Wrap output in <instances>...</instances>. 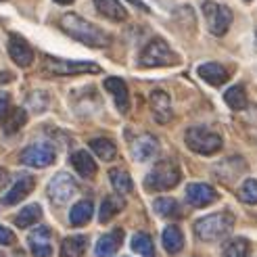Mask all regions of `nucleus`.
Masks as SVG:
<instances>
[{
    "mask_svg": "<svg viewBox=\"0 0 257 257\" xmlns=\"http://www.w3.org/2000/svg\"><path fill=\"white\" fill-rule=\"evenodd\" d=\"M123 209V199L119 197H107L100 203V211H98V220L102 224H107L109 220H113V215H117Z\"/></svg>",
    "mask_w": 257,
    "mask_h": 257,
    "instance_id": "cd10ccee",
    "label": "nucleus"
},
{
    "mask_svg": "<svg viewBox=\"0 0 257 257\" xmlns=\"http://www.w3.org/2000/svg\"><path fill=\"white\" fill-rule=\"evenodd\" d=\"M130 3H132L134 7H138L140 11H147V13H149V7H147L145 3H140V0H130Z\"/></svg>",
    "mask_w": 257,
    "mask_h": 257,
    "instance_id": "4c0bfd02",
    "label": "nucleus"
},
{
    "mask_svg": "<svg viewBox=\"0 0 257 257\" xmlns=\"http://www.w3.org/2000/svg\"><path fill=\"white\" fill-rule=\"evenodd\" d=\"M224 100H226V105L232 109V111H242L247 107V92H245V86H232V88H228L226 90V94H224Z\"/></svg>",
    "mask_w": 257,
    "mask_h": 257,
    "instance_id": "393cba45",
    "label": "nucleus"
},
{
    "mask_svg": "<svg viewBox=\"0 0 257 257\" xmlns=\"http://www.w3.org/2000/svg\"><path fill=\"white\" fill-rule=\"evenodd\" d=\"M159 151V140L153 134H140L132 140V157L136 161H149L157 155Z\"/></svg>",
    "mask_w": 257,
    "mask_h": 257,
    "instance_id": "9b49d317",
    "label": "nucleus"
},
{
    "mask_svg": "<svg viewBox=\"0 0 257 257\" xmlns=\"http://www.w3.org/2000/svg\"><path fill=\"white\" fill-rule=\"evenodd\" d=\"M132 249H134L138 255H143V257H155V247H153V240H151V236L145 234V232L134 234V238H132Z\"/></svg>",
    "mask_w": 257,
    "mask_h": 257,
    "instance_id": "7c9ffc66",
    "label": "nucleus"
},
{
    "mask_svg": "<svg viewBox=\"0 0 257 257\" xmlns=\"http://www.w3.org/2000/svg\"><path fill=\"white\" fill-rule=\"evenodd\" d=\"M75 180L65 174V172H61L57 174L53 180H50V184H48V197L50 201H53L55 205H63V203H67L73 195H75Z\"/></svg>",
    "mask_w": 257,
    "mask_h": 257,
    "instance_id": "1a4fd4ad",
    "label": "nucleus"
},
{
    "mask_svg": "<svg viewBox=\"0 0 257 257\" xmlns=\"http://www.w3.org/2000/svg\"><path fill=\"white\" fill-rule=\"evenodd\" d=\"M203 15L209 23V32L213 36H224L232 23V11L224 5L217 3H205L203 5Z\"/></svg>",
    "mask_w": 257,
    "mask_h": 257,
    "instance_id": "6e6552de",
    "label": "nucleus"
},
{
    "mask_svg": "<svg viewBox=\"0 0 257 257\" xmlns=\"http://www.w3.org/2000/svg\"><path fill=\"white\" fill-rule=\"evenodd\" d=\"M161 242H163V247L168 253L176 255L182 251L184 247V234H182V230H180L178 226H168L163 230V234H161Z\"/></svg>",
    "mask_w": 257,
    "mask_h": 257,
    "instance_id": "aec40b11",
    "label": "nucleus"
},
{
    "mask_svg": "<svg viewBox=\"0 0 257 257\" xmlns=\"http://www.w3.org/2000/svg\"><path fill=\"white\" fill-rule=\"evenodd\" d=\"M96 11H100V15H105L111 21H125L127 11L117 3V0H94Z\"/></svg>",
    "mask_w": 257,
    "mask_h": 257,
    "instance_id": "4be33fe9",
    "label": "nucleus"
},
{
    "mask_svg": "<svg viewBox=\"0 0 257 257\" xmlns=\"http://www.w3.org/2000/svg\"><path fill=\"white\" fill-rule=\"evenodd\" d=\"M42 217V207L38 203H32V205H28V207H23L17 215H15V224L19 226V228H30V226H34L38 220Z\"/></svg>",
    "mask_w": 257,
    "mask_h": 257,
    "instance_id": "a878e982",
    "label": "nucleus"
},
{
    "mask_svg": "<svg viewBox=\"0 0 257 257\" xmlns=\"http://www.w3.org/2000/svg\"><path fill=\"white\" fill-rule=\"evenodd\" d=\"M153 207H155V211L163 217H176L180 215V207H178V203L170 197H163V199H157L155 203H153Z\"/></svg>",
    "mask_w": 257,
    "mask_h": 257,
    "instance_id": "473e14b6",
    "label": "nucleus"
},
{
    "mask_svg": "<svg viewBox=\"0 0 257 257\" xmlns=\"http://www.w3.org/2000/svg\"><path fill=\"white\" fill-rule=\"evenodd\" d=\"M9 55H11V59L15 61L19 67H30L34 63V50H32V46L25 42L21 36H17V34H13L9 38Z\"/></svg>",
    "mask_w": 257,
    "mask_h": 257,
    "instance_id": "9d476101",
    "label": "nucleus"
},
{
    "mask_svg": "<svg viewBox=\"0 0 257 257\" xmlns=\"http://www.w3.org/2000/svg\"><path fill=\"white\" fill-rule=\"evenodd\" d=\"M88 247V238L78 234V236H67L61 242V257H84Z\"/></svg>",
    "mask_w": 257,
    "mask_h": 257,
    "instance_id": "5701e85b",
    "label": "nucleus"
},
{
    "mask_svg": "<svg viewBox=\"0 0 257 257\" xmlns=\"http://www.w3.org/2000/svg\"><path fill=\"white\" fill-rule=\"evenodd\" d=\"M25 105H28V109L34 113H42L48 107V94L40 92V90H38V92H32L28 98H25Z\"/></svg>",
    "mask_w": 257,
    "mask_h": 257,
    "instance_id": "72a5a7b5",
    "label": "nucleus"
},
{
    "mask_svg": "<svg viewBox=\"0 0 257 257\" xmlns=\"http://www.w3.org/2000/svg\"><path fill=\"white\" fill-rule=\"evenodd\" d=\"M197 71H199V78H203L211 86H222L228 80V69L220 65V63H203Z\"/></svg>",
    "mask_w": 257,
    "mask_h": 257,
    "instance_id": "a211bd4d",
    "label": "nucleus"
},
{
    "mask_svg": "<svg viewBox=\"0 0 257 257\" xmlns=\"http://www.w3.org/2000/svg\"><path fill=\"white\" fill-rule=\"evenodd\" d=\"M28 245L34 257H50L53 247H50V228L40 226L32 230V234L28 236Z\"/></svg>",
    "mask_w": 257,
    "mask_h": 257,
    "instance_id": "ddd939ff",
    "label": "nucleus"
},
{
    "mask_svg": "<svg viewBox=\"0 0 257 257\" xmlns=\"http://www.w3.org/2000/svg\"><path fill=\"white\" fill-rule=\"evenodd\" d=\"M21 163L23 165H30V168H48L53 165L57 159V153L53 149V145L48 143H36L30 145L21 151Z\"/></svg>",
    "mask_w": 257,
    "mask_h": 257,
    "instance_id": "0eeeda50",
    "label": "nucleus"
},
{
    "mask_svg": "<svg viewBox=\"0 0 257 257\" xmlns=\"http://www.w3.org/2000/svg\"><path fill=\"white\" fill-rule=\"evenodd\" d=\"M0 3H3V0H0Z\"/></svg>",
    "mask_w": 257,
    "mask_h": 257,
    "instance_id": "ea45409f",
    "label": "nucleus"
},
{
    "mask_svg": "<svg viewBox=\"0 0 257 257\" xmlns=\"http://www.w3.org/2000/svg\"><path fill=\"white\" fill-rule=\"evenodd\" d=\"M109 180L113 188L119 192V195H127V192H132V178L125 170H111L109 172Z\"/></svg>",
    "mask_w": 257,
    "mask_h": 257,
    "instance_id": "c85d7f7f",
    "label": "nucleus"
},
{
    "mask_svg": "<svg viewBox=\"0 0 257 257\" xmlns=\"http://www.w3.org/2000/svg\"><path fill=\"white\" fill-rule=\"evenodd\" d=\"M90 149H92L96 153V157L102 161H111L117 155V149H115L113 140H109V138H92L90 140Z\"/></svg>",
    "mask_w": 257,
    "mask_h": 257,
    "instance_id": "bb28decb",
    "label": "nucleus"
},
{
    "mask_svg": "<svg viewBox=\"0 0 257 257\" xmlns=\"http://www.w3.org/2000/svg\"><path fill=\"white\" fill-rule=\"evenodd\" d=\"M184 140H186L188 149L199 153V155H213V153H217L224 145L220 134H215V132L207 130V127H203V125L188 127Z\"/></svg>",
    "mask_w": 257,
    "mask_h": 257,
    "instance_id": "39448f33",
    "label": "nucleus"
},
{
    "mask_svg": "<svg viewBox=\"0 0 257 257\" xmlns=\"http://www.w3.org/2000/svg\"><path fill=\"white\" fill-rule=\"evenodd\" d=\"M71 165L82 178H92L96 174V161L86 151H75L71 155Z\"/></svg>",
    "mask_w": 257,
    "mask_h": 257,
    "instance_id": "6ab92c4d",
    "label": "nucleus"
},
{
    "mask_svg": "<svg viewBox=\"0 0 257 257\" xmlns=\"http://www.w3.org/2000/svg\"><path fill=\"white\" fill-rule=\"evenodd\" d=\"M25 121H28V113H25V109L17 107V109H11L7 115H5V123H3V130L5 134H15L19 132L21 127L25 125Z\"/></svg>",
    "mask_w": 257,
    "mask_h": 257,
    "instance_id": "b1692460",
    "label": "nucleus"
},
{
    "mask_svg": "<svg viewBox=\"0 0 257 257\" xmlns=\"http://www.w3.org/2000/svg\"><path fill=\"white\" fill-rule=\"evenodd\" d=\"M232 226H234V215L230 211H220V213L205 215L201 220H197L195 234L205 242H211V240L226 236L232 230Z\"/></svg>",
    "mask_w": 257,
    "mask_h": 257,
    "instance_id": "f03ea898",
    "label": "nucleus"
},
{
    "mask_svg": "<svg viewBox=\"0 0 257 257\" xmlns=\"http://www.w3.org/2000/svg\"><path fill=\"white\" fill-rule=\"evenodd\" d=\"M9 113V96L7 94H0V119Z\"/></svg>",
    "mask_w": 257,
    "mask_h": 257,
    "instance_id": "c9c22d12",
    "label": "nucleus"
},
{
    "mask_svg": "<svg viewBox=\"0 0 257 257\" xmlns=\"http://www.w3.org/2000/svg\"><path fill=\"white\" fill-rule=\"evenodd\" d=\"M105 88L109 90V94L113 96L115 105L121 113L130 111V90H127L125 82L121 78H107L105 80Z\"/></svg>",
    "mask_w": 257,
    "mask_h": 257,
    "instance_id": "2eb2a0df",
    "label": "nucleus"
},
{
    "mask_svg": "<svg viewBox=\"0 0 257 257\" xmlns=\"http://www.w3.org/2000/svg\"><path fill=\"white\" fill-rule=\"evenodd\" d=\"M180 178H182V174H180V168L174 161H161L145 178V188L153 192L170 190L180 182Z\"/></svg>",
    "mask_w": 257,
    "mask_h": 257,
    "instance_id": "20e7f679",
    "label": "nucleus"
},
{
    "mask_svg": "<svg viewBox=\"0 0 257 257\" xmlns=\"http://www.w3.org/2000/svg\"><path fill=\"white\" fill-rule=\"evenodd\" d=\"M138 61H140V67H165V65H176L178 57L163 38H153L143 48Z\"/></svg>",
    "mask_w": 257,
    "mask_h": 257,
    "instance_id": "7ed1b4c3",
    "label": "nucleus"
},
{
    "mask_svg": "<svg viewBox=\"0 0 257 257\" xmlns=\"http://www.w3.org/2000/svg\"><path fill=\"white\" fill-rule=\"evenodd\" d=\"M92 213H94L92 201H80L71 207L69 222H71V226H86L90 220H92Z\"/></svg>",
    "mask_w": 257,
    "mask_h": 257,
    "instance_id": "412c9836",
    "label": "nucleus"
},
{
    "mask_svg": "<svg viewBox=\"0 0 257 257\" xmlns=\"http://www.w3.org/2000/svg\"><path fill=\"white\" fill-rule=\"evenodd\" d=\"M249 240L247 238H232L224 247L222 251V257H249Z\"/></svg>",
    "mask_w": 257,
    "mask_h": 257,
    "instance_id": "c756f323",
    "label": "nucleus"
},
{
    "mask_svg": "<svg viewBox=\"0 0 257 257\" xmlns=\"http://www.w3.org/2000/svg\"><path fill=\"white\" fill-rule=\"evenodd\" d=\"M186 199L190 205L195 207H207L217 199V192L213 186L205 184V182H195V184H188L186 188Z\"/></svg>",
    "mask_w": 257,
    "mask_h": 257,
    "instance_id": "f8f14e48",
    "label": "nucleus"
},
{
    "mask_svg": "<svg viewBox=\"0 0 257 257\" xmlns=\"http://www.w3.org/2000/svg\"><path fill=\"white\" fill-rule=\"evenodd\" d=\"M149 102H151V111H153V115H155L157 123H168L172 119V102H170L168 92L155 90V92H151Z\"/></svg>",
    "mask_w": 257,
    "mask_h": 257,
    "instance_id": "4468645a",
    "label": "nucleus"
},
{
    "mask_svg": "<svg viewBox=\"0 0 257 257\" xmlns=\"http://www.w3.org/2000/svg\"><path fill=\"white\" fill-rule=\"evenodd\" d=\"M61 28H63L65 34H69L73 40H78V42H82L86 46L105 48V46L111 44V36L107 32L98 30L96 25H92L80 15H75V13H67V15H63Z\"/></svg>",
    "mask_w": 257,
    "mask_h": 257,
    "instance_id": "f257e3e1",
    "label": "nucleus"
},
{
    "mask_svg": "<svg viewBox=\"0 0 257 257\" xmlns=\"http://www.w3.org/2000/svg\"><path fill=\"white\" fill-rule=\"evenodd\" d=\"M121 242H123V230L117 228V230H113V232L98 238L96 247H94V253L98 257H111L115 251L121 247Z\"/></svg>",
    "mask_w": 257,
    "mask_h": 257,
    "instance_id": "f3484780",
    "label": "nucleus"
},
{
    "mask_svg": "<svg viewBox=\"0 0 257 257\" xmlns=\"http://www.w3.org/2000/svg\"><path fill=\"white\" fill-rule=\"evenodd\" d=\"M44 67L53 75H80V73H98L100 67L96 63L88 61H65V59H53L46 57Z\"/></svg>",
    "mask_w": 257,
    "mask_h": 257,
    "instance_id": "423d86ee",
    "label": "nucleus"
},
{
    "mask_svg": "<svg viewBox=\"0 0 257 257\" xmlns=\"http://www.w3.org/2000/svg\"><path fill=\"white\" fill-rule=\"evenodd\" d=\"M13 242H15V234L7 226L0 224V245H13Z\"/></svg>",
    "mask_w": 257,
    "mask_h": 257,
    "instance_id": "f704fd0d",
    "label": "nucleus"
},
{
    "mask_svg": "<svg viewBox=\"0 0 257 257\" xmlns=\"http://www.w3.org/2000/svg\"><path fill=\"white\" fill-rule=\"evenodd\" d=\"M55 3H59V5H71L73 0H55Z\"/></svg>",
    "mask_w": 257,
    "mask_h": 257,
    "instance_id": "58836bf2",
    "label": "nucleus"
},
{
    "mask_svg": "<svg viewBox=\"0 0 257 257\" xmlns=\"http://www.w3.org/2000/svg\"><path fill=\"white\" fill-rule=\"evenodd\" d=\"M34 184H36V180L32 176H21L17 182L11 186V190L3 197V203L5 205H17L19 201H23L34 190Z\"/></svg>",
    "mask_w": 257,
    "mask_h": 257,
    "instance_id": "dca6fc26",
    "label": "nucleus"
},
{
    "mask_svg": "<svg viewBox=\"0 0 257 257\" xmlns=\"http://www.w3.org/2000/svg\"><path fill=\"white\" fill-rule=\"evenodd\" d=\"M238 199L247 205H257V180L249 178L238 188Z\"/></svg>",
    "mask_w": 257,
    "mask_h": 257,
    "instance_id": "2f4dec72",
    "label": "nucleus"
},
{
    "mask_svg": "<svg viewBox=\"0 0 257 257\" xmlns=\"http://www.w3.org/2000/svg\"><path fill=\"white\" fill-rule=\"evenodd\" d=\"M7 182H9V172L0 168V190H3V188L7 186Z\"/></svg>",
    "mask_w": 257,
    "mask_h": 257,
    "instance_id": "e433bc0d",
    "label": "nucleus"
}]
</instances>
